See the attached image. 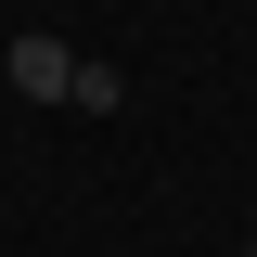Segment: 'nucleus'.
Wrapping results in <instances>:
<instances>
[{"instance_id": "3", "label": "nucleus", "mask_w": 257, "mask_h": 257, "mask_svg": "<svg viewBox=\"0 0 257 257\" xmlns=\"http://www.w3.org/2000/svg\"><path fill=\"white\" fill-rule=\"evenodd\" d=\"M244 257H257V244H244Z\"/></svg>"}, {"instance_id": "1", "label": "nucleus", "mask_w": 257, "mask_h": 257, "mask_svg": "<svg viewBox=\"0 0 257 257\" xmlns=\"http://www.w3.org/2000/svg\"><path fill=\"white\" fill-rule=\"evenodd\" d=\"M0 77H13L26 103H64V90H77V52H64V39H13V64H0Z\"/></svg>"}, {"instance_id": "2", "label": "nucleus", "mask_w": 257, "mask_h": 257, "mask_svg": "<svg viewBox=\"0 0 257 257\" xmlns=\"http://www.w3.org/2000/svg\"><path fill=\"white\" fill-rule=\"evenodd\" d=\"M64 103H77V116H116V103H128V77H116V64H77V90H64Z\"/></svg>"}]
</instances>
